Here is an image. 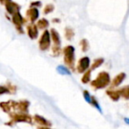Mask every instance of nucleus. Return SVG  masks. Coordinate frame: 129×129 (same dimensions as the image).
Here are the masks:
<instances>
[{"instance_id": "18", "label": "nucleus", "mask_w": 129, "mask_h": 129, "mask_svg": "<svg viewBox=\"0 0 129 129\" xmlns=\"http://www.w3.org/2000/svg\"><path fill=\"white\" fill-rule=\"evenodd\" d=\"M7 90L5 88H3V87H0V94H3L5 92H6Z\"/></svg>"}, {"instance_id": "8", "label": "nucleus", "mask_w": 129, "mask_h": 129, "mask_svg": "<svg viewBox=\"0 0 129 129\" xmlns=\"http://www.w3.org/2000/svg\"><path fill=\"white\" fill-rule=\"evenodd\" d=\"M119 91V93H120L121 97H123L126 99H129V85H126V86L123 87Z\"/></svg>"}, {"instance_id": "17", "label": "nucleus", "mask_w": 129, "mask_h": 129, "mask_svg": "<svg viewBox=\"0 0 129 129\" xmlns=\"http://www.w3.org/2000/svg\"><path fill=\"white\" fill-rule=\"evenodd\" d=\"M39 26H41V27H46V26H48V21H47V20L43 19V20H41V22H40Z\"/></svg>"}, {"instance_id": "4", "label": "nucleus", "mask_w": 129, "mask_h": 129, "mask_svg": "<svg viewBox=\"0 0 129 129\" xmlns=\"http://www.w3.org/2000/svg\"><path fill=\"white\" fill-rule=\"evenodd\" d=\"M50 44V35L48 31L43 34L42 37H41V40L40 41V47L42 50H46L47 48H48Z\"/></svg>"}, {"instance_id": "16", "label": "nucleus", "mask_w": 129, "mask_h": 129, "mask_svg": "<svg viewBox=\"0 0 129 129\" xmlns=\"http://www.w3.org/2000/svg\"><path fill=\"white\" fill-rule=\"evenodd\" d=\"M66 36L69 40H71L74 36V32L72 29H70V28H67L66 29Z\"/></svg>"}, {"instance_id": "19", "label": "nucleus", "mask_w": 129, "mask_h": 129, "mask_svg": "<svg viewBox=\"0 0 129 129\" xmlns=\"http://www.w3.org/2000/svg\"><path fill=\"white\" fill-rule=\"evenodd\" d=\"M124 121L126 123L127 125H129V119L128 118H124Z\"/></svg>"}, {"instance_id": "13", "label": "nucleus", "mask_w": 129, "mask_h": 129, "mask_svg": "<svg viewBox=\"0 0 129 129\" xmlns=\"http://www.w3.org/2000/svg\"><path fill=\"white\" fill-rule=\"evenodd\" d=\"M90 105H94V106L96 107V108L98 109V111H99L100 113H102V108H101V106L99 105V102H98V100L95 99V98H91V104Z\"/></svg>"}, {"instance_id": "10", "label": "nucleus", "mask_w": 129, "mask_h": 129, "mask_svg": "<svg viewBox=\"0 0 129 129\" xmlns=\"http://www.w3.org/2000/svg\"><path fill=\"white\" fill-rule=\"evenodd\" d=\"M52 37H53V40H54V44H55L57 47H59L60 44H61V40H60L59 34H58L56 31L52 30Z\"/></svg>"}, {"instance_id": "14", "label": "nucleus", "mask_w": 129, "mask_h": 129, "mask_svg": "<svg viewBox=\"0 0 129 129\" xmlns=\"http://www.w3.org/2000/svg\"><path fill=\"white\" fill-rule=\"evenodd\" d=\"M83 98H84L85 101H86L88 104H91V96L90 95L88 90H84L83 91Z\"/></svg>"}, {"instance_id": "7", "label": "nucleus", "mask_w": 129, "mask_h": 129, "mask_svg": "<svg viewBox=\"0 0 129 129\" xmlns=\"http://www.w3.org/2000/svg\"><path fill=\"white\" fill-rule=\"evenodd\" d=\"M104 61H105L104 58H98V59H96L95 61H93V63H92L91 67H90V70H96V69H98L99 67H100L101 65L103 64Z\"/></svg>"}, {"instance_id": "2", "label": "nucleus", "mask_w": 129, "mask_h": 129, "mask_svg": "<svg viewBox=\"0 0 129 129\" xmlns=\"http://www.w3.org/2000/svg\"><path fill=\"white\" fill-rule=\"evenodd\" d=\"M64 61L70 68H73L75 63V48L73 46H67L64 48Z\"/></svg>"}, {"instance_id": "15", "label": "nucleus", "mask_w": 129, "mask_h": 129, "mask_svg": "<svg viewBox=\"0 0 129 129\" xmlns=\"http://www.w3.org/2000/svg\"><path fill=\"white\" fill-rule=\"evenodd\" d=\"M35 119L37 122L41 123V124H42V125H49V123H48L44 118L41 117V116H35Z\"/></svg>"}, {"instance_id": "3", "label": "nucleus", "mask_w": 129, "mask_h": 129, "mask_svg": "<svg viewBox=\"0 0 129 129\" xmlns=\"http://www.w3.org/2000/svg\"><path fill=\"white\" fill-rule=\"evenodd\" d=\"M90 65V60L88 56H83L79 60L77 64V71L79 73H84L87 71Z\"/></svg>"}, {"instance_id": "12", "label": "nucleus", "mask_w": 129, "mask_h": 129, "mask_svg": "<svg viewBox=\"0 0 129 129\" xmlns=\"http://www.w3.org/2000/svg\"><path fill=\"white\" fill-rule=\"evenodd\" d=\"M80 45H81V48H82V50L83 52H86L88 51L89 48H90V44H89V41H87L86 39H83L80 42Z\"/></svg>"}, {"instance_id": "9", "label": "nucleus", "mask_w": 129, "mask_h": 129, "mask_svg": "<svg viewBox=\"0 0 129 129\" xmlns=\"http://www.w3.org/2000/svg\"><path fill=\"white\" fill-rule=\"evenodd\" d=\"M90 77H91V70H88L84 72L83 77H82V82L83 83H87L90 81Z\"/></svg>"}, {"instance_id": "20", "label": "nucleus", "mask_w": 129, "mask_h": 129, "mask_svg": "<svg viewBox=\"0 0 129 129\" xmlns=\"http://www.w3.org/2000/svg\"><path fill=\"white\" fill-rule=\"evenodd\" d=\"M41 129H48V128H41Z\"/></svg>"}, {"instance_id": "1", "label": "nucleus", "mask_w": 129, "mask_h": 129, "mask_svg": "<svg viewBox=\"0 0 129 129\" xmlns=\"http://www.w3.org/2000/svg\"><path fill=\"white\" fill-rule=\"evenodd\" d=\"M111 78L110 75L107 72L102 71L98 75L97 78L91 82L90 85L93 87L95 90H99V89H104L110 83Z\"/></svg>"}, {"instance_id": "11", "label": "nucleus", "mask_w": 129, "mask_h": 129, "mask_svg": "<svg viewBox=\"0 0 129 129\" xmlns=\"http://www.w3.org/2000/svg\"><path fill=\"white\" fill-rule=\"evenodd\" d=\"M56 70H57L58 73L61 74V75H66V76H70V71L64 66H61V65H60V66L57 67V69H56Z\"/></svg>"}, {"instance_id": "5", "label": "nucleus", "mask_w": 129, "mask_h": 129, "mask_svg": "<svg viewBox=\"0 0 129 129\" xmlns=\"http://www.w3.org/2000/svg\"><path fill=\"white\" fill-rule=\"evenodd\" d=\"M126 77V74H125L124 72H122V73H119V75H117L115 77L113 78V80H112V87H117V86H119V84H121V83L124 81Z\"/></svg>"}, {"instance_id": "6", "label": "nucleus", "mask_w": 129, "mask_h": 129, "mask_svg": "<svg viewBox=\"0 0 129 129\" xmlns=\"http://www.w3.org/2000/svg\"><path fill=\"white\" fill-rule=\"evenodd\" d=\"M106 94L112 99L113 101H119V98L121 97L120 93H119V90H106Z\"/></svg>"}]
</instances>
